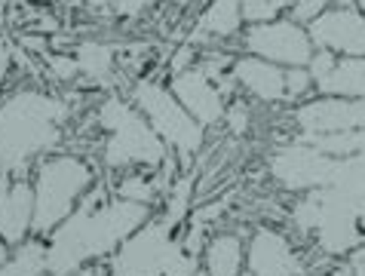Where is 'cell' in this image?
Masks as SVG:
<instances>
[{
	"instance_id": "2",
	"label": "cell",
	"mask_w": 365,
	"mask_h": 276,
	"mask_svg": "<svg viewBox=\"0 0 365 276\" xmlns=\"http://www.w3.org/2000/svg\"><path fill=\"white\" fill-rule=\"evenodd\" d=\"M96 172L89 163L71 153L43 157L34 169V233L49 237L71 212L80 206V200L93 190Z\"/></svg>"
},
{
	"instance_id": "30",
	"label": "cell",
	"mask_w": 365,
	"mask_h": 276,
	"mask_svg": "<svg viewBox=\"0 0 365 276\" xmlns=\"http://www.w3.org/2000/svg\"><path fill=\"white\" fill-rule=\"evenodd\" d=\"M89 6H117V0H86Z\"/></svg>"
},
{
	"instance_id": "11",
	"label": "cell",
	"mask_w": 365,
	"mask_h": 276,
	"mask_svg": "<svg viewBox=\"0 0 365 276\" xmlns=\"http://www.w3.org/2000/svg\"><path fill=\"white\" fill-rule=\"evenodd\" d=\"M301 136H331V132L365 129V98L319 96L304 101L295 114Z\"/></svg>"
},
{
	"instance_id": "16",
	"label": "cell",
	"mask_w": 365,
	"mask_h": 276,
	"mask_svg": "<svg viewBox=\"0 0 365 276\" xmlns=\"http://www.w3.org/2000/svg\"><path fill=\"white\" fill-rule=\"evenodd\" d=\"M319 96H341V98H365V58L338 56L334 68L322 80H317Z\"/></svg>"
},
{
	"instance_id": "7",
	"label": "cell",
	"mask_w": 365,
	"mask_h": 276,
	"mask_svg": "<svg viewBox=\"0 0 365 276\" xmlns=\"http://www.w3.org/2000/svg\"><path fill=\"white\" fill-rule=\"evenodd\" d=\"M242 46L249 49V56L273 61L279 68H307L313 53H317L307 25L295 22V19H273V22L249 25L242 34Z\"/></svg>"
},
{
	"instance_id": "18",
	"label": "cell",
	"mask_w": 365,
	"mask_h": 276,
	"mask_svg": "<svg viewBox=\"0 0 365 276\" xmlns=\"http://www.w3.org/2000/svg\"><path fill=\"white\" fill-rule=\"evenodd\" d=\"M240 28H242V6H240V0H212V4L202 9V16H200L197 34L225 40V37L240 34Z\"/></svg>"
},
{
	"instance_id": "26",
	"label": "cell",
	"mask_w": 365,
	"mask_h": 276,
	"mask_svg": "<svg viewBox=\"0 0 365 276\" xmlns=\"http://www.w3.org/2000/svg\"><path fill=\"white\" fill-rule=\"evenodd\" d=\"M225 123L230 126L233 136H242V132L249 129V108L242 105V101H233V105L225 111Z\"/></svg>"
},
{
	"instance_id": "36",
	"label": "cell",
	"mask_w": 365,
	"mask_h": 276,
	"mask_svg": "<svg viewBox=\"0 0 365 276\" xmlns=\"http://www.w3.org/2000/svg\"><path fill=\"white\" fill-rule=\"evenodd\" d=\"M240 276H252V273H249V270H246V273H240Z\"/></svg>"
},
{
	"instance_id": "34",
	"label": "cell",
	"mask_w": 365,
	"mask_h": 276,
	"mask_svg": "<svg viewBox=\"0 0 365 276\" xmlns=\"http://www.w3.org/2000/svg\"><path fill=\"white\" fill-rule=\"evenodd\" d=\"M194 276H209V273H206V270H197V273H194Z\"/></svg>"
},
{
	"instance_id": "15",
	"label": "cell",
	"mask_w": 365,
	"mask_h": 276,
	"mask_svg": "<svg viewBox=\"0 0 365 276\" xmlns=\"http://www.w3.org/2000/svg\"><path fill=\"white\" fill-rule=\"evenodd\" d=\"M233 80L261 101H286V68L264 61L258 56H242L230 65Z\"/></svg>"
},
{
	"instance_id": "13",
	"label": "cell",
	"mask_w": 365,
	"mask_h": 276,
	"mask_svg": "<svg viewBox=\"0 0 365 276\" xmlns=\"http://www.w3.org/2000/svg\"><path fill=\"white\" fill-rule=\"evenodd\" d=\"M246 270L252 276H301L304 261L279 230L258 228L246 245Z\"/></svg>"
},
{
	"instance_id": "3",
	"label": "cell",
	"mask_w": 365,
	"mask_h": 276,
	"mask_svg": "<svg viewBox=\"0 0 365 276\" xmlns=\"http://www.w3.org/2000/svg\"><path fill=\"white\" fill-rule=\"evenodd\" d=\"M98 126L108 132L101 160L110 169L126 166H160L166 163L169 145L154 132L145 114L129 101L110 96L98 108Z\"/></svg>"
},
{
	"instance_id": "23",
	"label": "cell",
	"mask_w": 365,
	"mask_h": 276,
	"mask_svg": "<svg viewBox=\"0 0 365 276\" xmlns=\"http://www.w3.org/2000/svg\"><path fill=\"white\" fill-rule=\"evenodd\" d=\"M242 6V22L249 25H261V22H273L282 9V4H277V0H240Z\"/></svg>"
},
{
	"instance_id": "28",
	"label": "cell",
	"mask_w": 365,
	"mask_h": 276,
	"mask_svg": "<svg viewBox=\"0 0 365 276\" xmlns=\"http://www.w3.org/2000/svg\"><path fill=\"white\" fill-rule=\"evenodd\" d=\"M347 276H365V242L347 255Z\"/></svg>"
},
{
	"instance_id": "25",
	"label": "cell",
	"mask_w": 365,
	"mask_h": 276,
	"mask_svg": "<svg viewBox=\"0 0 365 276\" xmlns=\"http://www.w3.org/2000/svg\"><path fill=\"white\" fill-rule=\"evenodd\" d=\"M329 4H334V0H295V4H292V19L301 25H310L317 16L326 13Z\"/></svg>"
},
{
	"instance_id": "27",
	"label": "cell",
	"mask_w": 365,
	"mask_h": 276,
	"mask_svg": "<svg viewBox=\"0 0 365 276\" xmlns=\"http://www.w3.org/2000/svg\"><path fill=\"white\" fill-rule=\"evenodd\" d=\"M49 68H53V74L62 77V80H71V77L80 74L74 56H49Z\"/></svg>"
},
{
	"instance_id": "24",
	"label": "cell",
	"mask_w": 365,
	"mask_h": 276,
	"mask_svg": "<svg viewBox=\"0 0 365 276\" xmlns=\"http://www.w3.org/2000/svg\"><path fill=\"white\" fill-rule=\"evenodd\" d=\"M313 86H317V80H313L310 68H286V101L304 98Z\"/></svg>"
},
{
	"instance_id": "21",
	"label": "cell",
	"mask_w": 365,
	"mask_h": 276,
	"mask_svg": "<svg viewBox=\"0 0 365 276\" xmlns=\"http://www.w3.org/2000/svg\"><path fill=\"white\" fill-rule=\"evenodd\" d=\"M160 181L150 175H123L117 181V197L120 200H133V203H145L150 206V200L157 197Z\"/></svg>"
},
{
	"instance_id": "17",
	"label": "cell",
	"mask_w": 365,
	"mask_h": 276,
	"mask_svg": "<svg viewBox=\"0 0 365 276\" xmlns=\"http://www.w3.org/2000/svg\"><path fill=\"white\" fill-rule=\"evenodd\" d=\"M246 267V249L237 233H215L202 249V270L209 276H240Z\"/></svg>"
},
{
	"instance_id": "33",
	"label": "cell",
	"mask_w": 365,
	"mask_h": 276,
	"mask_svg": "<svg viewBox=\"0 0 365 276\" xmlns=\"http://www.w3.org/2000/svg\"><path fill=\"white\" fill-rule=\"evenodd\" d=\"M356 9H359V13H365V0H356Z\"/></svg>"
},
{
	"instance_id": "6",
	"label": "cell",
	"mask_w": 365,
	"mask_h": 276,
	"mask_svg": "<svg viewBox=\"0 0 365 276\" xmlns=\"http://www.w3.org/2000/svg\"><path fill=\"white\" fill-rule=\"evenodd\" d=\"M135 108L145 114V120L154 126V132L175 148L181 157H190L202 148V126L185 111V105L172 96V89L154 83V80H141L133 89Z\"/></svg>"
},
{
	"instance_id": "38",
	"label": "cell",
	"mask_w": 365,
	"mask_h": 276,
	"mask_svg": "<svg viewBox=\"0 0 365 276\" xmlns=\"http://www.w3.org/2000/svg\"><path fill=\"white\" fill-rule=\"evenodd\" d=\"M0 172H4V166H0Z\"/></svg>"
},
{
	"instance_id": "9",
	"label": "cell",
	"mask_w": 365,
	"mask_h": 276,
	"mask_svg": "<svg viewBox=\"0 0 365 276\" xmlns=\"http://www.w3.org/2000/svg\"><path fill=\"white\" fill-rule=\"evenodd\" d=\"M319 197H322V218L317 228V245L326 255H331V258L350 255L356 245L365 242L359 212L334 188H319Z\"/></svg>"
},
{
	"instance_id": "32",
	"label": "cell",
	"mask_w": 365,
	"mask_h": 276,
	"mask_svg": "<svg viewBox=\"0 0 365 276\" xmlns=\"http://www.w3.org/2000/svg\"><path fill=\"white\" fill-rule=\"evenodd\" d=\"M277 4H282V6H286V9H289L292 4H295V0H277Z\"/></svg>"
},
{
	"instance_id": "1",
	"label": "cell",
	"mask_w": 365,
	"mask_h": 276,
	"mask_svg": "<svg viewBox=\"0 0 365 276\" xmlns=\"http://www.w3.org/2000/svg\"><path fill=\"white\" fill-rule=\"evenodd\" d=\"M68 105L37 89L13 92L0 101V166L6 175H22L28 163L62 141Z\"/></svg>"
},
{
	"instance_id": "19",
	"label": "cell",
	"mask_w": 365,
	"mask_h": 276,
	"mask_svg": "<svg viewBox=\"0 0 365 276\" xmlns=\"http://www.w3.org/2000/svg\"><path fill=\"white\" fill-rule=\"evenodd\" d=\"M46 273V245L37 240L22 242L9 255V261L0 264V276H43Z\"/></svg>"
},
{
	"instance_id": "12",
	"label": "cell",
	"mask_w": 365,
	"mask_h": 276,
	"mask_svg": "<svg viewBox=\"0 0 365 276\" xmlns=\"http://www.w3.org/2000/svg\"><path fill=\"white\" fill-rule=\"evenodd\" d=\"M169 89L202 129L225 120V111H227L225 96H221L218 83L202 68H187V71H181V74H172Z\"/></svg>"
},
{
	"instance_id": "10",
	"label": "cell",
	"mask_w": 365,
	"mask_h": 276,
	"mask_svg": "<svg viewBox=\"0 0 365 276\" xmlns=\"http://www.w3.org/2000/svg\"><path fill=\"white\" fill-rule=\"evenodd\" d=\"M307 31L317 49H329L334 56L365 58V13H359L356 6L326 9L307 25Z\"/></svg>"
},
{
	"instance_id": "31",
	"label": "cell",
	"mask_w": 365,
	"mask_h": 276,
	"mask_svg": "<svg viewBox=\"0 0 365 276\" xmlns=\"http://www.w3.org/2000/svg\"><path fill=\"white\" fill-rule=\"evenodd\" d=\"M338 6H356V0H334Z\"/></svg>"
},
{
	"instance_id": "14",
	"label": "cell",
	"mask_w": 365,
	"mask_h": 276,
	"mask_svg": "<svg viewBox=\"0 0 365 276\" xmlns=\"http://www.w3.org/2000/svg\"><path fill=\"white\" fill-rule=\"evenodd\" d=\"M0 172V240L6 245H22L34 233V184L9 181Z\"/></svg>"
},
{
	"instance_id": "4",
	"label": "cell",
	"mask_w": 365,
	"mask_h": 276,
	"mask_svg": "<svg viewBox=\"0 0 365 276\" xmlns=\"http://www.w3.org/2000/svg\"><path fill=\"white\" fill-rule=\"evenodd\" d=\"M150 221V206L133 200H110L101 203L89 212V218L80 230V237L71 249V270L80 273L86 261L110 258L120 245H123L138 228H145Z\"/></svg>"
},
{
	"instance_id": "5",
	"label": "cell",
	"mask_w": 365,
	"mask_h": 276,
	"mask_svg": "<svg viewBox=\"0 0 365 276\" xmlns=\"http://www.w3.org/2000/svg\"><path fill=\"white\" fill-rule=\"evenodd\" d=\"M190 252L181 240H172V224L166 218H150L120 249L110 255L114 276H166L181 255Z\"/></svg>"
},
{
	"instance_id": "20",
	"label": "cell",
	"mask_w": 365,
	"mask_h": 276,
	"mask_svg": "<svg viewBox=\"0 0 365 276\" xmlns=\"http://www.w3.org/2000/svg\"><path fill=\"white\" fill-rule=\"evenodd\" d=\"M114 56L117 49L110 44H98V40H83V44L77 46V68L80 74L93 77V80H105L110 74V68H114Z\"/></svg>"
},
{
	"instance_id": "37",
	"label": "cell",
	"mask_w": 365,
	"mask_h": 276,
	"mask_svg": "<svg viewBox=\"0 0 365 276\" xmlns=\"http://www.w3.org/2000/svg\"><path fill=\"white\" fill-rule=\"evenodd\" d=\"M43 276H53V273H43Z\"/></svg>"
},
{
	"instance_id": "8",
	"label": "cell",
	"mask_w": 365,
	"mask_h": 276,
	"mask_svg": "<svg viewBox=\"0 0 365 276\" xmlns=\"http://www.w3.org/2000/svg\"><path fill=\"white\" fill-rule=\"evenodd\" d=\"M334 157L322 153L319 148L307 145V141H295L279 150H273L270 157V175L279 188L286 190H319L329 188L334 175Z\"/></svg>"
},
{
	"instance_id": "22",
	"label": "cell",
	"mask_w": 365,
	"mask_h": 276,
	"mask_svg": "<svg viewBox=\"0 0 365 276\" xmlns=\"http://www.w3.org/2000/svg\"><path fill=\"white\" fill-rule=\"evenodd\" d=\"M319 218H322V197L319 190H310L295 209H292V221L301 233H317L319 228Z\"/></svg>"
},
{
	"instance_id": "29",
	"label": "cell",
	"mask_w": 365,
	"mask_h": 276,
	"mask_svg": "<svg viewBox=\"0 0 365 276\" xmlns=\"http://www.w3.org/2000/svg\"><path fill=\"white\" fill-rule=\"evenodd\" d=\"M9 65H13V49H9V44L0 37V86H4V80L9 74Z\"/></svg>"
},
{
	"instance_id": "35",
	"label": "cell",
	"mask_w": 365,
	"mask_h": 276,
	"mask_svg": "<svg viewBox=\"0 0 365 276\" xmlns=\"http://www.w3.org/2000/svg\"><path fill=\"white\" fill-rule=\"evenodd\" d=\"M13 4H31V0H13Z\"/></svg>"
}]
</instances>
